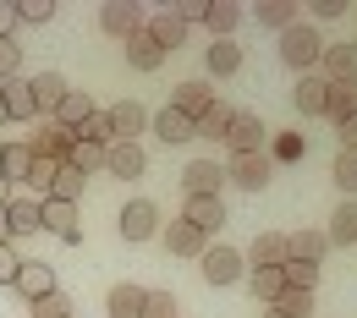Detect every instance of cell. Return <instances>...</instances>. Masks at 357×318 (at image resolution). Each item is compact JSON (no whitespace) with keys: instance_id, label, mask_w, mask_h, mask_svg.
Wrapping results in <instances>:
<instances>
[{"instance_id":"26","label":"cell","mask_w":357,"mask_h":318,"mask_svg":"<svg viewBox=\"0 0 357 318\" xmlns=\"http://www.w3.org/2000/svg\"><path fill=\"white\" fill-rule=\"evenodd\" d=\"M6 225H11V236H33V230H45V220H39V198H11V203H6Z\"/></svg>"},{"instance_id":"47","label":"cell","mask_w":357,"mask_h":318,"mask_svg":"<svg viewBox=\"0 0 357 318\" xmlns=\"http://www.w3.org/2000/svg\"><path fill=\"white\" fill-rule=\"evenodd\" d=\"M17 269H22V258H17V247L6 241V247H0V285H11V280H17Z\"/></svg>"},{"instance_id":"50","label":"cell","mask_w":357,"mask_h":318,"mask_svg":"<svg viewBox=\"0 0 357 318\" xmlns=\"http://www.w3.org/2000/svg\"><path fill=\"white\" fill-rule=\"evenodd\" d=\"M11 28H17V6L0 0V39H11Z\"/></svg>"},{"instance_id":"46","label":"cell","mask_w":357,"mask_h":318,"mask_svg":"<svg viewBox=\"0 0 357 318\" xmlns=\"http://www.w3.org/2000/svg\"><path fill=\"white\" fill-rule=\"evenodd\" d=\"M55 170H61L55 159H39V154H33V165H28V186H39V192H45V186L55 182Z\"/></svg>"},{"instance_id":"52","label":"cell","mask_w":357,"mask_h":318,"mask_svg":"<svg viewBox=\"0 0 357 318\" xmlns=\"http://www.w3.org/2000/svg\"><path fill=\"white\" fill-rule=\"evenodd\" d=\"M11 241V225H6V209H0V247Z\"/></svg>"},{"instance_id":"18","label":"cell","mask_w":357,"mask_h":318,"mask_svg":"<svg viewBox=\"0 0 357 318\" xmlns=\"http://www.w3.org/2000/svg\"><path fill=\"white\" fill-rule=\"evenodd\" d=\"M0 93H6V121H39V104H33L28 77H11V83H0Z\"/></svg>"},{"instance_id":"8","label":"cell","mask_w":357,"mask_h":318,"mask_svg":"<svg viewBox=\"0 0 357 318\" xmlns=\"http://www.w3.org/2000/svg\"><path fill=\"white\" fill-rule=\"evenodd\" d=\"M160 241H165V253H171V258H204V247H209V236H204L198 225H187V220L160 225Z\"/></svg>"},{"instance_id":"29","label":"cell","mask_w":357,"mask_h":318,"mask_svg":"<svg viewBox=\"0 0 357 318\" xmlns=\"http://www.w3.org/2000/svg\"><path fill=\"white\" fill-rule=\"evenodd\" d=\"M324 116L341 127V121H352L357 116V83H330L324 88Z\"/></svg>"},{"instance_id":"4","label":"cell","mask_w":357,"mask_h":318,"mask_svg":"<svg viewBox=\"0 0 357 318\" xmlns=\"http://www.w3.org/2000/svg\"><path fill=\"white\" fill-rule=\"evenodd\" d=\"M143 6L137 0H105L99 6V28L110 33V39H132V33H143Z\"/></svg>"},{"instance_id":"6","label":"cell","mask_w":357,"mask_h":318,"mask_svg":"<svg viewBox=\"0 0 357 318\" xmlns=\"http://www.w3.org/2000/svg\"><path fill=\"white\" fill-rule=\"evenodd\" d=\"M225 176L242 186V192H264L269 176H275V159H269V154H231Z\"/></svg>"},{"instance_id":"34","label":"cell","mask_w":357,"mask_h":318,"mask_svg":"<svg viewBox=\"0 0 357 318\" xmlns=\"http://www.w3.org/2000/svg\"><path fill=\"white\" fill-rule=\"evenodd\" d=\"M225 127H231V104H220V99H215V104H209V110L192 121V137H209V143H220Z\"/></svg>"},{"instance_id":"21","label":"cell","mask_w":357,"mask_h":318,"mask_svg":"<svg viewBox=\"0 0 357 318\" xmlns=\"http://www.w3.org/2000/svg\"><path fill=\"white\" fill-rule=\"evenodd\" d=\"M253 17H259V28L286 33L291 22H303V6H297V0H259V6H253Z\"/></svg>"},{"instance_id":"44","label":"cell","mask_w":357,"mask_h":318,"mask_svg":"<svg viewBox=\"0 0 357 318\" xmlns=\"http://www.w3.org/2000/svg\"><path fill=\"white\" fill-rule=\"evenodd\" d=\"M22 72V45L17 39H0V83H11Z\"/></svg>"},{"instance_id":"30","label":"cell","mask_w":357,"mask_h":318,"mask_svg":"<svg viewBox=\"0 0 357 318\" xmlns=\"http://www.w3.org/2000/svg\"><path fill=\"white\" fill-rule=\"evenodd\" d=\"M204 66H209L215 77H236V72H242V45H231V39H215V45L204 49Z\"/></svg>"},{"instance_id":"7","label":"cell","mask_w":357,"mask_h":318,"mask_svg":"<svg viewBox=\"0 0 357 318\" xmlns=\"http://www.w3.org/2000/svg\"><path fill=\"white\" fill-rule=\"evenodd\" d=\"M105 121H110V137H116V143H137V132L149 127V110H143L137 99H116V104L105 110Z\"/></svg>"},{"instance_id":"33","label":"cell","mask_w":357,"mask_h":318,"mask_svg":"<svg viewBox=\"0 0 357 318\" xmlns=\"http://www.w3.org/2000/svg\"><path fill=\"white\" fill-rule=\"evenodd\" d=\"M61 165H66V170H77V176L89 182L93 170H105V148H93V143H77V137H72V148H66V159H61Z\"/></svg>"},{"instance_id":"2","label":"cell","mask_w":357,"mask_h":318,"mask_svg":"<svg viewBox=\"0 0 357 318\" xmlns=\"http://www.w3.org/2000/svg\"><path fill=\"white\" fill-rule=\"evenodd\" d=\"M198 264H204V280H209V285H236V280L248 274V258H242L236 247H225V241H209Z\"/></svg>"},{"instance_id":"45","label":"cell","mask_w":357,"mask_h":318,"mask_svg":"<svg viewBox=\"0 0 357 318\" xmlns=\"http://www.w3.org/2000/svg\"><path fill=\"white\" fill-rule=\"evenodd\" d=\"M143 318H176V296H171V291H149Z\"/></svg>"},{"instance_id":"11","label":"cell","mask_w":357,"mask_h":318,"mask_svg":"<svg viewBox=\"0 0 357 318\" xmlns=\"http://www.w3.org/2000/svg\"><path fill=\"white\" fill-rule=\"evenodd\" d=\"M22 296H28V308L39 302V296H50L55 291V269H50L45 258H22V269H17V280H11Z\"/></svg>"},{"instance_id":"49","label":"cell","mask_w":357,"mask_h":318,"mask_svg":"<svg viewBox=\"0 0 357 318\" xmlns=\"http://www.w3.org/2000/svg\"><path fill=\"white\" fill-rule=\"evenodd\" d=\"M335 137H341V154H357V116H352V121H341Z\"/></svg>"},{"instance_id":"14","label":"cell","mask_w":357,"mask_h":318,"mask_svg":"<svg viewBox=\"0 0 357 318\" xmlns=\"http://www.w3.org/2000/svg\"><path fill=\"white\" fill-rule=\"evenodd\" d=\"M291 253H286V236L280 230H259L253 247H248V269H280Z\"/></svg>"},{"instance_id":"13","label":"cell","mask_w":357,"mask_h":318,"mask_svg":"<svg viewBox=\"0 0 357 318\" xmlns=\"http://www.w3.org/2000/svg\"><path fill=\"white\" fill-rule=\"evenodd\" d=\"M105 170H110L116 182H137V176L149 170V159H143L137 143H110V148H105Z\"/></svg>"},{"instance_id":"32","label":"cell","mask_w":357,"mask_h":318,"mask_svg":"<svg viewBox=\"0 0 357 318\" xmlns=\"http://www.w3.org/2000/svg\"><path fill=\"white\" fill-rule=\"evenodd\" d=\"M324 77H297V88H291V104H297V116H324Z\"/></svg>"},{"instance_id":"20","label":"cell","mask_w":357,"mask_h":318,"mask_svg":"<svg viewBox=\"0 0 357 318\" xmlns=\"http://www.w3.org/2000/svg\"><path fill=\"white\" fill-rule=\"evenodd\" d=\"M149 127L160 132V143H171V148H176V143H192V121L181 116L176 104H165V110H154V116H149Z\"/></svg>"},{"instance_id":"36","label":"cell","mask_w":357,"mask_h":318,"mask_svg":"<svg viewBox=\"0 0 357 318\" xmlns=\"http://www.w3.org/2000/svg\"><path fill=\"white\" fill-rule=\"evenodd\" d=\"M77 198H83V176L61 165V170H55V182L45 186V203H77Z\"/></svg>"},{"instance_id":"12","label":"cell","mask_w":357,"mask_h":318,"mask_svg":"<svg viewBox=\"0 0 357 318\" xmlns=\"http://www.w3.org/2000/svg\"><path fill=\"white\" fill-rule=\"evenodd\" d=\"M319 66H324V83H357V45H352V39L324 45Z\"/></svg>"},{"instance_id":"37","label":"cell","mask_w":357,"mask_h":318,"mask_svg":"<svg viewBox=\"0 0 357 318\" xmlns=\"http://www.w3.org/2000/svg\"><path fill=\"white\" fill-rule=\"evenodd\" d=\"M28 165H33V148L28 143H6V182H28Z\"/></svg>"},{"instance_id":"16","label":"cell","mask_w":357,"mask_h":318,"mask_svg":"<svg viewBox=\"0 0 357 318\" xmlns=\"http://www.w3.org/2000/svg\"><path fill=\"white\" fill-rule=\"evenodd\" d=\"M171 104H176L187 121H198V116L215 104V88H209L204 77H187V83H176V99H171Z\"/></svg>"},{"instance_id":"27","label":"cell","mask_w":357,"mask_h":318,"mask_svg":"<svg viewBox=\"0 0 357 318\" xmlns=\"http://www.w3.org/2000/svg\"><path fill=\"white\" fill-rule=\"evenodd\" d=\"M204 28H209L215 39H231V33L242 28V6H236V0H209V11H204Z\"/></svg>"},{"instance_id":"1","label":"cell","mask_w":357,"mask_h":318,"mask_svg":"<svg viewBox=\"0 0 357 318\" xmlns=\"http://www.w3.org/2000/svg\"><path fill=\"white\" fill-rule=\"evenodd\" d=\"M319 55H324V39H319L313 22H291V28L280 33V61H286L297 77H308L313 66H319Z\"/></svg>"},{"instance_id":"9","label":"cell","mask_w":357,"mask_h":318,"mask_svg":"<svg viewBox=\"0 0 357 318\" xmlns=\"http://www.w3.org/2000/svg\"><path fill=\"white\" fill-rule=\"evenodd\" d=\"M39 220H45V230H50V236H61L66 247H77V241H83L77 203H45V198H39Z\"/></svg>"},{"instance_id":"39","label":"cell","mask_w":357,"mask_h":318,"mask_svg":"<svg viewBox=\"0 0 357 318\" xmlns=\"http://www.w3.org/2000/svg\"><path fill=\"white\" fill-rule=\"evenodd\" d=\"M280 274H286V285H291V291H313V285H319V264H303V258H286Z\"/></svg>"},{"instance_id":"35","label":"cell","mask_w":357,"mask_h":318,"mask_svg":"<svg viewBox=\"0 0 357 318\" xmlns=\"http://www.w3.org/2000/svg\"><path fill=\"white\" fill-rule=\"evenodd\" d=\"M248 285H253L259 308H275V296L286 291V274H280V269H248Z\"/></svg>"},{"instance_id":"23","label":"cell","mask_w":357,"mask_h":318,"mask_svg":"<svg viewBox=\"0 0 357 318\" xmlns=\"http://www.w3.org/2000/svg\"><path fill=\"white\" fill-rule=\"evenodd\" d=\"M143 302H149V291H143V285H110L105 313H110V318H143Z\"/></svg>"},{"instance_id":"53","label":"cell","mask_w":357,"mask_h":318,"mask_svg":"<svg viewBox=\"0 0 357 318\" xmlns=\"http://www.w3.org/2000/svg\"><path fill=\"white\" fill-rule=\"evenodd\" d=\"M259 318H286V313H275V308H259Z\"/></svg>"},{"instance_id":"42","label":"cell","mask_w":357,"mask_h":318,"mask_svg":"<svg viewBox=\"0 0 357 318\" xmlns=\"http://www.w3.org/2000/svg\"><path fill=\"white\" fill-rule=\"evenodd\" d=\"M33 318H77V313H72V296L66 291H50V296L33 302Z\"/></svg>"},{"instance_id":"31","label":"cell","mask_w":357,"mask_h":318,"mask_svg":"<svg viewBox=\"0 0 357 318\" xmlns=\"http://www.w3.org/2000/svg\"><path fill=\"white\" fill-rule=\"evenodd\" d=\"M330 247H352L357 241V198H341V209L330 214Z\"/></svg>"},{"instance_id":"40","label":"cell","mask_w":357,"mask_h":318,"mask_svg":"<svg viewBox=\"0 0 357 318\" xmlns=\"http://www.w3.org/2000/svg\"><path fill=\"white\" fill-rule=\"evenodd\" d=\"M275 313H286V318H308V313H313V291H291V285H286V291L275 296Z\"/></svg>"},{"instance_id":"38","label":"cell","mask_w":357,"mask_h":318,"mask_svg":"<svg viewBox=\"0 0 357 318\" xmlns=\"http://www.w3.org/2000/svg\"><path fill=\"white\" fill-rule=\"evenodd\" d=\"M72 137H77V143H93V148H110V143H116V137H110V121H105V110H93Z\"/></svg>"},{"instance_id":"54","label":"cell","mask_w":357,"mask_h":318,"mask_svg":"<svg viewBox=\"0 0 357 318\" xmlns=\"http://www.w3.org/2000/svg\"><path fill=\"white\" fill-rule=\"evenodd\" d=\"M0 127H6V93H0Z\"/></svg>"},{"instance_id":"55","label":"cell","mask_w":357,"mask_h":318,"mask_svg":"<svg viewBox=\"0 0 357 318\" xmlns=\"http://www.w3.org/2000/svg\"><path fill=\"white\" fill-rule=\"evenodd\" d=\"M0 170H6V143H0Z\"/></svg>"},{"instance_id":"17","label":"cell","mask_w":357,"mask_h":318,"mask_svg":"<svg viewBox=\"0 0 357 318\" xmlns=\"http://www.w3.org/2000/svg\"><path fill=\"white\" fill-rule=\"evenodd\" d=\"M28 148H33L39 159H55V165H61V159H66V148H72V132H66V127H55V121H39V132L28 137Z\"/></svg>"},{"instance_id":"28","label":"cell","mask_w":357,"mask_h":318,"mask_svg":"<svg viewBox=\"0 0 357 318\" xmlns=\"http://www.w3.org/2000/svg\"><path fill=\"white\" fill-rule=\"evenodd\" d=\"M286 253H291V258H303V264H319V258L330 253V236L303 225V230H291V236H286Z\"/></svg>"},{"instance_id":"19","label":"cell","mask_w":357,"mask_h":318,"mask_svg":"<svg viewBox=\"0 0 357 318\" xmlns=\"http://www.w3.org/2000/svg\"><path fill=\"white\" fill-rule=\"evenodd\" d=\"M181 220H187V225H198L204 236H215V230L225 225V203H220V198H187Z\"/></svg>"},{"instance_id":"24","label":"cell","mask_w":357,"mask_h":318,"mask_svg":"<svg viewBox=\"0 0 357 318\" xmlns=\"http://www.w3.org/2000/svg\"><path fill=\"white\" fill-rule=\"evenodd\" d=\"M121 45H127V66H132V72H160V66H165V49L154 45L149 33H132V39H121Z\"/></svg>"},{"instance_id":"10","label":"cell","mask_w":357,"mask_h":318,"mask_svg":"<svg viewBox=\"0 0 357 318\" xmlns=\"http://www.w3.org/2000/svg\"><path fill=\"white\" fill-rule=\"evenodd\" d=\"M220 182H225V170L215 159H192V165L181 170V192H187V198H220Z\"/></svg>"},{"instance_id":"48","label":"cell","mask_w":357,"mask_h":318,"mask_svg":"<svg viewBox=\"0 0 357 318\" xmlns=\"http://www.w3.org/2000/svg\"><path fill=\"white\" fill-rule=\"evenodd\" d=\"M308 11L330 22V17H341V11H347V0H308Z\"/></svg>"},{"instance_id":"51","label":"cell","mask_w":357,"mask_h":318,"mask_svg":"<svg viewBox=\"0 0 357 318\" xmlns=\"http://www.w3.org/2000/svg\"><path fill=\"white\" fill-rule=\"evenodd\" d=\"M6 203H11V182L0 176V209H6Z\"/></svg>"},{"instance_id":"43","label":"cell","mask_w":357,"mask_h":318,"mask_svg":"<svg viewBox=\"0 0 357 318\" xmlns=\"http://www.w3.org/2000/svg\"><path fill=\"white\" fill-rule=\"evenodd\" d=\"M50 17H55V0H17V22H28V28H45Z\"/></svg>"},{"instance_id":"25","label":"cell","mask_w":357,"mask_h":318,"mask_svg":"<svg viewBox=\"0 0 357 318\" xmlns=\"http://www.w3.org/2000/svg\"><path fill=\"white\" fill-rule=\"evenodd\" d=\"M89 116H93V99H89V93H77V88H66V99L55 104V116H50V121H55V127H66V132H77Z\"/></svg>"},{"instance_id":"22","label":"cell","mask_w":357,"mask_h":318,"mask_svg":"<svg viewBox=\"0 0 357 318\" xmlns=\"http://www.w3.org/2000/svg\"><path fill=\"white\" fill-rule=\"evenodd\" d=\"M143 33H149L154 45L165 49V55H171V49H181V45H187V28H181V22H176V17H171V11H154V17L143 22Z\"/></svg>"},{"instance_id":"15","label":"cell","mask_w":357,"mask_h":318,"mask_svg":"<svg viewBox=\"0 0 357 318\" xmlns=\"http://www.w3.org/2000/svg\"><path fill=\"white\" fill-rule=\"evenodd\" d=\"M28 88H33V104H39V121H50V116H55V104L66 99L72 83H66L61 72H39V77H28Z\"/></svg>"},{"instance_id":"41","label":"cell","mask_w":357,"mask_h":318,"mask_svg":"<svg viewBox=\"0 0 357 318\" xmlns=\"http://www.w3.org/2000/svg\"><path fill=\"white\" fill-rule=\"evenodd\" d=\"M330 176H335V186H341V198H357V154H335Z\"/></svg>"},{"instance_id":"3","label":"cell","mask_w":357,"mask_h":318,"mask_svg":"<svg viewBox=\"0 0 357 318\" xmlns=\"http://www.w3.org/2000/svg\"><path fill=\"white\" fill-rule=\"evenodd\" d=\"M264 121H259V116H253V110H231V127H225V148H231V154H264Z\"/></svg>"},{"instance_id":"5","label":"cell","mask_w":357,"mask_h":318,"mask_svg":"<svg viewBox=\"0 0 357 318\" xmlns=\"http://www.w3.org/2000/svg\"><path fill=\"white\" fill-rule=\"evenodd\" d=\"M116 230H121V241H149V236H160V209L149 203V198H132L127 209H121V220H116Z\"/></svg>"}]
</instances>
